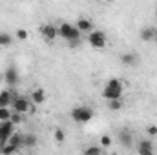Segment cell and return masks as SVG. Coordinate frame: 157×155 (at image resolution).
<instances>
[{"label": "cell", "mask_w": 157, "mask_h": 155, "mask_svg": "<svg viewBox=\"0 0 157 155\" xmlns=\"http://www.w3.org/2000/svg\"><path fill=\"white\" fill-rule=\"evenodd\" d=\"M106 100H113V99H122V84L119 78H110L104 91H102Z\"/></svg>", "instance_id": "6da1fadb"}, {"label": "cell", "mask_w": 157, "mask_h": 155, "mask_svg": "<svg viewBox=\"0 0 157 155\" xmlns=\"http://www.w3.org/2000/svg\"><path fill=\"white\" fill-rule=\"evenodd\" d=\"M13 99H15V95L11 91H0V106H7L9 108Z\"/></svg>", "instance_id": "4fadbf2b"}, {"label": "cell", "mask_w": 157, "mask_h": 155, "mask_svg": "<svg viewBox=\"0 0 157 155\" xmlns=\"http://www.w3.org/2000/svg\"><path fill=\"white\" fill-rule=\"evenodd\" d=\"M15 37H17L18 40H26V39H28V31H26V29H18Z\"/></svg>", "instance_id": "4316f807"}, {"label": "cell", "mask_w": 157, "mask_h": 155, "mask_svg": "<svg viewBox=\"0 0 157 155\" xmlns=\"http://www.w3.org/2000/svg\"><path fill=\"white\" fill-rule=\"evenodd\" d=\"M152 152H154V144H152V141H139V142H137V153L152 155Z\"/></svg>", "instance_id": "ba28073f"}, {"label": "cell", "mask_w": 157, "mask_h": 155, "mask_svg": "<svg viewBox=\"0 0 157 155\" xmlns=\"http://www.w3.org/2000/svg\"><path fill=\"white\" fill-rule=\"evenodd\" d=\"M68 44L71 47H77V46H80V39H71V40H68Z\"/></svg>", "instance_id": "83f0119b"}, {"label": "cell", "mask_w": 157, "mask_h": 155, "mask_svg": "<svg viewBox=\"0 0 157 155\" xmlns=\"http://www.w3.org/2000/svg\"><path fill=\"white\" fill-rule=\"evenodd\" d=\"M7 142H11V144H15V146H22V142H24V133H17V131H13V135L9 137V141Z\"/></svg>", "instance_id": "e0dca14e"}, {"label": "cell", "mask_w": 157, "mask_h": 155, "mask_svg": "<svg viewBox=\"0 0 157 155\" xmlns=\"http://www.w3.org/2000/svg\"><path fill=\"white\" fill-rule=\"evenodd\" d=\"M146 133H148L150 137H157V126H154V124H150V126L146 128Z\"/></svg>", "instance_id": "484cf974"}, {"label": "cell", "mask_w": 157, "mask_h": 155, "mask_svg": "<svg viewBox=\"0 0 157 155\" xmlns=\"http://www.w3.org/2000/svg\"><path fill=\"white\" fill-rule=\"evenodd\" d=\"M155 39H157V28H155Z\"/></svg>", "instance_id": "f1b7e54d"}, {"label": "cell", "mask_w": 157, "mask_h": 155, "mask_svg": "<svg viewBox=\"0 0 157 155\" xmlns=\"http://www.w3.org/2000/svg\"><path fill=\"white\" fill-rule=\"evenodd\" d=\"M64 139H66V133L62 130H55V141L57 142H64Z\"/></svg>", "instance_id": "cb8c5ba5"}, {"label": "cell", "mask_w": 157, "mask_h": 155, "mask_svg": "<svg viewBox=\"0 0 157 155\" xmlns=\"http://www.w3.org/2000/svg\"><path fill=\"white\" fill-rule=\"evenodd\" d=\"M40 31H42V35H44L46 40H55L59 37V28H55L53 24H44L40 28Z\"/></svg>", "instance_id": "52a82bcc"}, {"label": "cell", "mask_w": 157, "mask_h": 155, "mask_svg": "<svg viewBox=\"0 0 157 155\" xmlns=\"http://www.w3.org/2000/svg\"><path fill=\"white\" fill-rule=\"evenodd\" d=\"M71 119L75 122H90L93 119V110L88 106H77L71 110Z\"/></svg>", "instance_id": "7a4b0ae2"}, {"label": "cell", "mask_w": 157, "mask_h": 155, "mask_svg": "<svg viewBox=\"0 0 157 155\" xmlns=\"http://www.w3.org/2000/svg\"><path fill=\"white\" fill-rule=\"evenodd\" d=\"M11 110L7 106H0V120H9L11 119Z\"/></svg>", "instance_id": "ffe728a7"}, {"label": "cell", "mask_w": 157, "mask_h": 155, "mask_svg": "<svg viewBox=\"0 0 157 155\" xmlns=\"http://www.w3.org/2000/svg\"><path fill=\"white\" fill-rule=\"evenodd\" d=\"M77 28H78L80 33H90V31H93V22L90 18H78Z\"/></svg>", "instance_id": "30bf717a"}, {"label": "cell", "mask_w": 157, "mask_h": 155, "mask_svg": "<svg viewBox=\"0 0 157 155\" xmlns=\"http://www.w3.org/2000/svg\"><path fill=\"white\" fill-rule=\"evenodd\" d=\"M137 60H139V59H137L133 53H122V57H121V62L126 64V66H135Z\"/></svg>", "instance_id": "2e32d148"}, {"label": "cell", "mask_w": 157, "mask_h": 155, "mask_svg": "<svg viewBox=\"0 0 157 155\" xmlns=\"http://www.w3.org/2000/svg\"><path fill=\"white\" fill-rule=\"evenodd\" d=\"M18 150H20V148L15 146V144H11V142H6L4 146H0V153H4V155L15 153V152H18Z\"/></svg>", "instance_id": "ac0fdd59"}, {"label": "cell", "mask_w": 157, "mask_h": 155, "mask_svg": "<svg viewBox=\"0 0 157 155\" xmlns=\"http://www.w3.org/2000/svg\"><path fill=\"white\" fill-rule=\"evenodd\" d=\"M13 42V37L9 33H0V46H9Z\"/></svg>", "instance_id": "44dd1931"}, {"label": "cell", "mask_w": 157, "mask_h": 155, "mask_svg": "<svg viewBox=\"0 0 157 155\" xmlns=\"http://www.w3.org/2000/svg\"><path fill=\"white\" fill-rule=\"evenodd\" d=\"M119 141H121L122 146L130 148V146H132V141H133L132 131H130V130H121V131H119Z\"/></svg>", "instance_id": "8fae6325"}, {"label": "cell", "mask_w": 157, "mask_h": 155, "mask_svg": "<svg viewBox=\"0 0 157 155\" xmlns=\"http://www.w3.org/2000/svg\"><path fill=\"white\" fill-rule=\"evenodd\" d=\"M152 39H155V28H150V26L143 28L141 29V40L143 42H150Z\"/></svg>", "instance_id": "7c38bea8"}, {"label": "cell", "mask_w": 157, "mask_h": 155, "mask_svg": "<svg viewBox=\"0 0 157 155\" xmlns=\"http://www.w3.org/2000/svg\"><path fill=\"white\" fill-rule=\"evenodd\" d=\"M106 2H110V0H106Z\"/></svg>", "instance_id": "f546056e"}, {"label": "cell", "mask_w": 157, "mask_h": 155, "mask_svg": "<svg viewBox=\"0 0 157 155\" xmlns=\"http://www.w3.org/2000/svg\"><path fill=\"white\" fill-rule=\"evenodd\" d=\"M108 108H110L112 112L122 110V100H121V99H113V100H108Z\"/></svg>", "instance_id": "d6986e66"}, {"label": "cell", "mask_w": 157, "mask_h": 155, "mask_svg": "<svg viewBox=\"0 0 157 155\" xmlns=\"http://www.w3.org/2000/svg\"><path fill=\"white\" fill-rule=\"evenodd\" d=\"M101 152H102V148H99V146H90V148L84 150V153L86 155H99Z\"/></svg>", "instance_id": "7402d4cb"}, {"label": "cell", "mask_w": 157, "mask_h": 155, "mask_svg": "<svg viewBox=\"0 0 157 155\" xmlns=\"http://www.w3.org/2000/svg\"><path fill=\"white\" fill-rule=\"evenodd\" d=\"M11 122H13L15 126L20 124V122H22V113H20V112H13V113H11Z\"/></svg>", "instance_id": "603a6c76"}, {"label": "cell", "mask_w": 157, "mask_h": 155, "mask_svg": "<svg viewBox=\"0 0 157 155\" xmlns=\"http://www.w3.org/2000/svg\"><path fill=\"white\" fill-rule=\"evenodd\" d=\"M37 141H39V139H37L35 133H26L22 146H26V148H35V146H37Z\"/></svg>", "instance_id": "5bb4252c"}, {"label": "cell", "mask_w": 157, "mask_h": 155, "mask_svg": "<svg viewBox=\"0 0 157 155\" xmlns=\"http://www.w3.org/2000/svg\"><path fill=\"white\" fill-rule=\"evenodd\" d=\"M4 80H6V84L15 86V84L18 82V71H17L15 68H7L6 73H4Z\"/></svg>", "instance_id": "9c48e42d"}, {"label": "cell", "mask_w": 157, "mask_h": 155, "mask_svg": "<svg viewBox=\"0 0 157 155\" xmlns=\"http://www.w3.org/2000/svg\"><path fill=\"white\" fill-rule=\"evenodd\" d=\"M59 37H62L64 40L80 39V31H78L77 26H73V24H68V22H64V24H60V26H59Z\"/></svg>", "instance_id": "3957f363"}, {"label": "cell", "mask_w": 157, "mask_h": 155, "mask_svg": "<svg viewBox=\"0 0 157 155\" xmlns=\"http://www.w3.org/2000/svg\"><path fill=\"white\" fill-rule=\"evenodd\" d=\"M101 144L102 146H112V137L110 135H102L101 137Z\"/></svg>", "instance_id": "d4e9b609"}, {"label": "cell", "mask_w": 157, "mask_h": 155, "mask_svg": "<svg viewBox=\"0 0 157 155\" xmlns=\"http://www.w3.org/2000/svg\"><path fill=\"white\" fill-rule=\"evenodd\" d=\"M15 131V124L9 120H0V146H4Z\"/></svg>", "instance_id": "5b68a950"}, {"label": "cell", "mask_w": 157, "mask_h": 155, "mask_svg": "<svg viewBox=\"0 0 157 155\" xmlns=\"http://www.w3.org/2000/svg\"><path fill=\"white\" fill-rule=\"evenodd\" d=\"M88 42L95 47V49H102L106 46V33L104 31H99V29H93L90 31L88 35Z\"/></svg>", "instance_id": "277c9868"}, {"label": "cell", "mask_w": 157, "mask_h": 155, "mask_svg": "<svg viewBox=\"0 0 157 155\" xmlns=\"http://www.w3.org/2000/svg\"><path fill=\"white\" fill-rule=\"evenodd\" d=\"M11 108L13 112H20V113H28L31 110V104L26 97H15L13 102H11Z\"/></svg>", "instance_id": "8992f818"}, {"label": "cell", "mask_w": 157, "mask_h": 155, "mask_svg": "<svg viewBox=\"0 0 157 155\" xmlns=\"http://www.w3.org/2000/svg\"><path fill=\"white\" fill-rule=\"evenodd\" d=\"M31 100H33V104H42L44 100H46V93H44V89H33V93H31Z\"/></svg>", "instance_id": "9a60e30c"}]
</instances>
